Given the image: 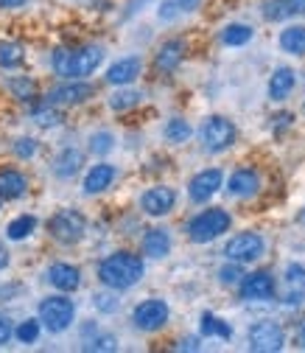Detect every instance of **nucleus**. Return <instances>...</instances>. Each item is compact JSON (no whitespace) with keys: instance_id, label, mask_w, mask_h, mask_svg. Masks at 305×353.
I'll use <instances>...</instances> for the list:
<instances>
[{"instance_id":"7c9ffc66","label":"nucleus","mask_w":305,"mask_h":353,"mask_svg":"<svg viewBox=\"0 0 305 353\" xmlns=\"http://www.w3.org/2000/svg\"><path fill=\"white\" fill-rule=\"evenodd\" d=\"M23 62H25V48L20 42H0V68L17 70Z\"/></svg>"},{"instance_id":"6e6552de","label":"nucleus","mask_w":305,"mask_h":353,"mask_svg":"<svg viewBox=\"0 0 305 353\" xmlns=\"http://www.w3.org/2000/svg\"><path fill=\"white\" fill-rule=\"evenodd\" d=\"M264 252H266L264 236L252 233V230H244V233L233 236V239L224 244V258H227V261H238V263H252V261H257Z\"/></svg>"},{"instance_id":"0eeeda50","label":"nucleus","mask_w":305,"mask_h":353,"mask_svg":"<svg viewBox=\"0 0 305 353\" xmlns=\"http://www.w3.org/2000/svg\"><path fill=\"white\" fill-rule=\"evenodd\" d=\"M168 317H171V308H168V303H165L162 297H149V300H143V303H138V305L132 308V323H135V328H138V331H146V334L165 328Z\"/></svg>"},{"instance_id":"423d86ee","label":"nucleus","mask_w":305,"mask_h":353,"mask_svg":"<svg viewBox=\"0 0 305 353\" xmlns=\"http://www.w3.org/2000/svg\"><path fill=\"white\" fill-rule=\"evenodd\" d=\"M235 123L224 115H210L204 118V123L199 126V141L207 152L219 154V152H227L233 143H235Z\"/></svg>"},{"instance_id":"c03bdc74","label":"nucleus","mask_w":305,"mask_h":353,"mask_svg":"<svg viewBox=\"0 0 305 353\" xmlns=\"http://www.w3.org/2000/svg\"><path fill=\"white\" fill-rule=\"evenodd\" d=\"M23 3H25V0H0V9H17Z\"/></svg>"},{"instance_id":"a19ab883","label":"nucleus","mask_w":305,"mask_h":353,"mask_svg":"<svg viewBox=\"0 0 305 353\" xmlns=\"http://www.w3.org/2000/svg\"><path fill=\"white\" fill-rule=\"evenodd\" d=\"M182 9H180V3H177V0H162V3H160V9H157V14H160V20H173V17H177Z\"/></svg>"},{"instance_id":"49530a36","label":"nucleus","mask_w":305,"mask_h":353,"mask_svg":"<svg viewBox=\"0 0 305 353\" xmlns=\"http://www.w3.org/2000/svg\"><path fill=\"white\" fill-rule=\"evenodd\" d=\"M6 267H9V252L3 244H0V270H6Z\"/></svg>"},{"instance_id":"09e8293b","label":"nucleus","mask_w":305,"mask_h":353,"mask_svg":"<svg viewBox=\"0 0 305 353\" xmlns=\"http://www.w3.org/2000/svg\"><path fill=\"white\" fill-rule=\"evenodd\" d=\"M3 202H6V199H3V194H0V208H3Z\"/></svg>"},{"instance_id":"f03ea898","label":"nucleus","mask_w":305,"mask_h":353,"mask_svg":"<svg viewBox=\"0 0 305 353\" xmlns=\"http://www.w3.org/2000/svg\"><path fill=\"white\" fill-rule=\"evenodd\" d=\"M104 62L101 46H78V48H56L51 54V68L62 79H87Z\"/></svg>"},{"instance_id":"5701e85b","label":"nucleus","mask_w":305,"mask_h":353,"mask_svg":"<svg viewBox=\"0 0 305 353\" xmlns=\"http://www.w3.org/2000/svg\"><path fill=\"white\" fill-rule=\"evenodd\" d=\"M297 87V76H294V70L291 68H277L275 73H272V79H269V99L272 101H286L288 96H291V90Z\"/></svg>"},{"instance_id":"393cba45","label":"nucleus","mask_w":305,"mask_h":353,"mask_svg":"<svg viewBox=\"0 0 305 353\" xmlns=\"http://www.w3.org/2000/svg\"><path fill=\"white\" fill-rule=\"evenodd\" d=\"M280 48L291 57H305V26L302 23H294V26H286L280 31Z\"/></svg>"},{"instance_id":"8fccbe9b","label":"nucleus","mask_w":305,"mask_h":353,"mask_svg":"<svg viewBox=\"0 0 305 353\" xmlns=\"http://www.w3.org/2000/svg\"><path fill=\"white\" fill-rule=\"evenodd\" d=\"M302 219H305V210H302Z\"/></svg>"},{"instance_id":"7ed1b4c3","label":"nucleus","mask_w":305,"mask_h":353,"mask_svg":"<svg viewBox=\"0 0 305 353\" xmlns=\"http://www.w3.org/2000/svg\"><path fill=\"white\" fill-rule=\"evenodd\" d=\"M36 317L42 320L48 334H65L73 320H76V303L62 292V294H48L36 305Z\"/></svg>"},{"instance_id":"a878e982","label":"nucleus","mask_w":305,"mask_h":353,"mask_svg":"<svg viewBox=\"0 0 305 353\" xmlns=\"http://www.w3.org/2000/svg\"><path fill=\"white\" fill-rule=\"evenodd\" d=\"M34 230H36V216L20 213V216H14L12 222L6 225V239L9 241H25V239L34 236Z\"/></svg>"},{"instance_id":"ea45409f","label":"nucleus","mask_w":305,"mask_h":353,"mask_svg":"<svg viewBox=\"0 0 305 353\" xmlns=\"http://www.w3.org/2000/svg\"><path fill=\"white\" fill-rule=\"evenodd\" d=\"M12 339H14V323H12V317H9V314L0 312V347L9 345Z\"/></svg>"},{"instance_id":"f704fd0d","label":"nucleus","mask_w":305,"mask_h":353,"mask_svg":"<svg viewBox=\"0 0 305 353\" xmlns=\"http://www.w3.org/2000/svg\"><path fill=\"white\" fill-rule=\"evenodd\" d=\"M112 149H115V135H112V132L101 129V132H93V135H90V152H93V154L104 157V154H109Z\"/></svg>"},{"instance_id":"c756f323","label":"nucleus","mask_w":305,"mask_h":353,"mask_svg":"<svg viewBox=\"0 0 305 353\" xmlns=\"http://www.w3.org/2000/svg\"><path fill=\"white\" fill-rule=\"evenodd\" d=\"M199 331H202V336H219V339H230V336H233L230 323H224L222 317H215V314H210V312L202 314Z\"/></svg>"},{"instance_id":"20e7f679","label":"nucleus","mask_w":305,"mask_h":353,"mask_svg":"<svg viewBox=\"0 0 305 353\" xmlns=\"http://www.w3.org/2000/svg\"><path fill=\"white\" fill-rule=\"evenodd\" d=\"M233 225V216L224 208H207L196 213L188 222V239L193 244H210L215 239H222Z\"/></svg>"},{"instance_id":"79ce46f5","label":"nucleus","mask_w":305,"mask_h":353,"mask_svg":"<svg viewBox=\"0 0 305 353\" xmlns=\"http://www.w3.org/2000/svg\"><path fill=\"white\" fill-rule=\"evenodd\" d=\"M272 121H275V129H283V126H291L294 115H291V112H280V115H275Z\"/></svg>"},{"instance_id":"f8f14e48","label":"nucleus","mask_w":305,"mask_h":353,"mask_svg":"<svg viewBox=\"0 0 305 353\" xmlns=\"http://www.w3.org/2000/svg\"><path fill=\"white\" fill-rule=\"evenodd\" d=\"M238 286H241V300H246V303L272 300L275 292H277V283H275L272 272H266V270H257V272L244 275V281Z\"/></svg>"},{"instance_id":"412c9836","label":"nucleus","mask_w":305,"mask_h":353,"mask_svg":"<svg viewBox=\"0 0 305 353\" xmlns=\"http://www.w3.org/2000/svg\"><path fill=\"white\" fill-rule=\"evenodd\" d=\"M0 194L3 199H20L28 194V176L20 168H3L0 171Z\"/></svg>"},{"instance_id":"39448f33","label":"nucleus","mask_w":305,"mask_h":353,"mask_svg":"<svg viewBox=\"0 0 305 353\" xmlns=\"http://www.w3.org/2000/svg\"><path fill=\"white\" fill-rule=\"evenodd\" d=\"M48 233L54 241H59L65 247L78 244L87 236V219L76 208H62L48 219Z\"/></svg>"},{"instance_id":"6ab92c4d","label":"nucleus","mask_w":305,"mask_h":353,"mask_svg":"<svg viewBox=\"0 0 305 353\" xmlns=\"http://www.w3.org/2000/svg\"><path fill=\"white\" fill-rule=\"evenodd\" d=\"M286 297L283 303L286 305H302L305 303V267L302 263H288L286 267Z\"/></svg>"},{"instance_id":"a211bd4d","label":"nucleus","mask_w":305,"mask_h":353,"mask_svg":"<svg viewBox=\"0 0 305 353\" xmlns=\"http://www.w3.org/2000/svg\"><path fill=\"white\" fill-rule=\"evenodd\" d=\"M185 59V42L182 39H165L154 54V65L162 73H173Z\"/></svg>"},{"instance_id":"cd10ccee","label":"nucleus","mask_w":305,"mask_h":353,"mask_svg":"<svg viewBox=\"0 0 305 353\" xmlns=\"http://www.w3.org/2000/svg\"><path fill=\"white\" fill-rule=\"evenodd\" d=\"M252 37H255V31L246 23H230L222 28V42L227 48H241L246 42H252Z\"/></svg>"},{"instance_id":"4be33fe9","label":"nucleus","mask_w":305,"mask_h":353,"mask_svg":"<svg viewBox=\"0 0 305 353\" xmlns=\"http://www.w3.org/2000/svg\"><path fill=\"white\" fill-rule=\"evenodd\" d=\"M305 17V0H266L264 3V17L269 23L286 20V17Z\"/></svg>"},{"instance_id":"aec40b11","label":"nucleus","mask_w":305,"mask_h":353,"mask_svg":"<svg viewBox=\"0 0 305 353\" xmlns=\"http://www.w3.org/2000/svg\"><path fill=\"white\" fill-rule=\"evenodd\" d=\"M81 165H84V154L73 146H65L54 157V174L59 176V180H73V176L81 171Z\"/></svg>"},{"instance_id":"9d476101","label":"nucleus","mask_w":305,"mask_h":353,"mask_svg":"<svg viewBox=\"0 0 305 353\" xmlns=\"http://www.w3.org/2000/svg\"><path fill=\"white\" fill-rule=\"evenodd\" d=\"M246 336H249V347L257 350V353H277V350H283V345H286L283 328H280L277 323H272V320L255 323Z\"/></svg>"},{"instance_id":"c9c22d12","label":"nucleus","mask_w":305,"mask_h":353,"mask_svg":"<svg viewBox=\"0 0 305 353\" xmlns=\"http://www.w3.org/2000/svg\"><path fill=\"white\" fill-rule=\"evenodd\" d=\"M219 281H222L224 286H238V283L244 281V270H241V263H238V261L224 263V267L219 270Z\"/></svg>"},{"instance_id":"de8ad7c7","label":"nucleus","mask_w":305,"mask_h":353,"mask_svg":"<svg viewBox=\"0 0 305 353\" xmlns=\"http://www.w3.org/2000/svg\"><path fill=\"white\" fill-rule=\"evenodd\" d=\"M180 347H182V350H196L199 342H196V339H185V342H180Z\"/></svg>"},{"instance_id":"1a4fd4ad","label":"nucleus","mask_w":305,"mask_h":353,"mask_svg":"<svg viewBox=\"0 0 305 353\" xmlns=\"http://www.w3.org/2000/svg\"><path fill=\"white\" fill-rule=\"evenodd\" d=\"M96 96V87L90 81H84V79H67L65 84L54 87V90H48L45 101L56 104V107H76V104H84V101H90Z\"/></svg>"},{"instance_id":"f3484780","label":"nucleus","mask_w":305,"mask_h":353,"mask_svg":"<svg viewBox=\"0 0 305 353\" xmlns=\"http://www.w3.org/2000/svg\"><path fill=\"white\" fill-rule=\"evenodd\" d=\"M118 180V168L112 163H96L90 171L84 174V194L87 196H96V194H104L107 188H112V183Z\"/></svg>"},{"instance_id":"dca6fc26","label":"nucleus","mask_w":305,"mask_h":353,"mask_svg":"<svg viewBox=\"0 0 305 353\" xmlns=\"http://www.w3.org/2000/svg\"><path fill=\"white\" fill-rule=\"evenodd\" d=\"M143 70V59L140 57H120L107 68V81L112 87H129Z\"/></svg>"},{"instance_id":"b1692460","label":"nucleus","mask_w":305,"mask_h":353,"mask_svg":"<svg viewBox=\"0 0 305 353\" xmlns=\"http://www.w3.org/2000/svg\"><path fill=\"white\" fill-rule=\"evenodd\" d=\"M168 252H171V233H168V230L154 228V230H149V233L143 236V255H146V258L160 261V258H165Z\"/></svg>"},{"instance_id":"e433bc0d","label":"nucleus","mask_w":305,"mask_h":353,"mask_svg":"<svg viewBox=\"0 0 305 353\" xmlns=\"http://www.w3.org/2000/svg\"><path fill=\"white\" fill-rule=\"evenodd\" d=\"M93 305L98 308L101 314H112V312H118L115 289H109V292H96V294H93Z\"/></svg>"},{"instance_id":"bb28decb","label":"nucleus","mask_w":305,"mask_h":353,"mask_svg":"<svg viewBox=\"0 0 305 353\" xmlns=\"http://www.w3.org/2000/svg\"><path fill=\"white\" fill-rule=\"evenodd\" d=\"M6 90L12 93V99L28 104L36 99V81L31 76H12V79H6Z\"/></svg>"},{"instance_id":"2eb2a0df","label":"nucleus","mask_w":305,"mask_h":353,"mask_svg":"<svg viewBox=\"0 0 305 353\" xmlns=\"http://www.w3.org/2000/svg\"><path fill=\"white\" fill-rule=\"evenodd\" d=\"M45 281L56 289V292H76L81 286V270L76 267V263H67V261H56L51 263V267L45 270Z\"/></svg>"},{"instance_id":"473e14b6","label":"nucleus","mask_w":305,"mask_h":353,"mask_svg":"<svg viewBox=\"0 0 305 353\" xmlns=\"http://www.w3.org/2000/svg\"><path fill=\"white\" fill-rule=\"evenodd\" d=\"M140 90H129V87H120L118 93H112V99H109V110H115V112H126V110H135L138 104H140Z\"/></svg>"},{"instance_id":"c85d7f7f","label":"nucleus","mask_w":305,"mask_h":353,"mask_svg":"<svg viewBox=\"0 0 305 353\" xmlns=\"http://www.w3.org/2000/svg\"><path fill=\"white\" fill-rule=\"evenodd\" d=\"M31 118H34V123L42 126V129H54V126L62 123V112L56 110V104H51V101H45V99H42V101L31 110Z\"/></svg>"},{"instance_id":"ddd939ff","label":"nucleus","mask_w":305,"mask_h":353,"mask_svg":"<svg viewBox=\"0 0 305 353\" xmlns=\"http://www.w3.org/2000/svg\"><path fill=\"white\" fill-rule=\"evenodd\" d=\"M173 208H177V191H173L171 185H151L140 196V210L151 219H162Z\"/></svg>"},{"instance_id":"9b49d317","label":"nucleus","mask_w":305,"mask_h":353,"mask_svg":"<svg viewBox=\"0 0 305 353\" xmlns=\"http://www.w3.org/2000/svg\"><path fill=\"white\" fill-rule=\"evenodd\" d=\"M222 185H224V171L222 168H204V171L193 174V180L188 183V196H191V202L204 205L219 194Z\"/></svg>"},{"instance_id":"4468645a","label":"nucleus","mask_w":305,"mask_h":353,"mask_svg":"<svg viewBox=\"0 0 305 353\" xmlns=\"http://www.w3.org/2000/svg\"><path fill=\"white\" fill-rule=\"evenodd\" d=\"M260 191V171L252 168V165H241L230 174L227 180V194L235 196V199H249Z\"/></svg>"},{"instance_id":"4c0bfd02","label":"nucleus","mask_w":305,"mask_h":353,"mask_svg":"<svg viewBox=\"0 0 305 353\" xmlns=\"http://www.w3.org/2000/svg\"><path fill=\"white\" fill-rule=\"evenodd\" d=\"M12 149H14V157H17V160H31V157L36 154V149H39V146H36V141H34V138H17Z\"/></svg>"},{"instance_id":"a18cd8bd","label":"nucleus","mask_w":305,"mask_h":353,"mask_svg":"<svg viewBox=\"0 0 305 353\" xmlns=\"http://www.w3.org/2000/svg\"><path fill=\"white\" fill-rule=\"evenodd\" d=\"M297 345H299V347H305V320L297 325Z\"/></svg>"},{"instance_id":"58836bf2","label":"nucleus","mask_w":305,"mask_h":353,"mask_svg":"<svg viewBox=\"0 0 305 353\" xmlns=\"http://www.w3.org/2000/svg\"><path fill=\"white\" fill-rule=\"evenodd\" d=\"M84 350H118V339L112 334L93 336L90 342H84Z\"/></svg>"},{"instance_id":"2f4dec72","label":"nucleus","mask_w":305,"mask_h":353,"mask_svg":"<svg viewBox=\"0 0 305 353\" xmlns=\"http://www.w3.org/2000/svg\"><path fill=\"white\" fill-rule=\"evenodd\" d=\"M42 328H45V325H42L39 317H28V320L17 323V328H14V339H17L20 345H34V342L39 339Z\"/></svg>"},{"instance_id":"f257e3e1","label":"nucleus","mask_w":305,"mask_h":353,"mask_svg":"<svg viewBox=\"0 0 305 353\" xmlns=\"http://www.w3.org/2000/svg\"><path fill=\"white\" fill-rule=\"evenodd\" d=\"M143 272H146L143 258L129 250H118L98 263V281L115 292H126V289L138 286L143 281Z\"/></svg>"},{"instance_id":"72a5a7b5","label":"nucleus","mask_w":305,"mask_h":353,"mask_svg":"<svg viewBox=\"0 0 305 353\" xmlns=\"http://www.w3.org/2000/svg\"><path fill=\"white\" fill-rule=\"evenodd\" d=\"M193 135V129H191V123L185 121V118H171L168 123H165V141L168 143H185L188 138Z\"/></svg>"},{"instance_id":"37998d69","label":"nucleus","mask_w":305,"mask_h":353,"mask_svg":"<svg viewBox=\"0 0 305 353\" xmlns=\"http://www.w3.org/2000/svg\"><path fill=\"white\" fill-rule=\"evenodd\" d=\"M177 3H180V9H182V12H196L202 0H177Z\"/></svg>"}]
</instances>
